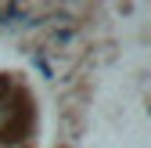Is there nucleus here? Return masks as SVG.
<instances>
[{"mask_svg": "<svg viewBox=\"0 0 151 148\" xmlns=\"http://www.w3.org/2000/svg\"><path fill=\"white\" fill-rule=\"evenodd\" d=\"M11 15H14V4H0V22H7Z\"/></svg>", "mask_w": 151, "mask_h": 148, "instance_id": "nucleus-2", "label": "nucleus"}, {"mask_svg": "<svg viewBox=\"0 0 151 148\" xmlns=\"http://www.w3.org/2000/svg\"><path fill=\"white\" fill-rule=\"evenodd\" d=\"M7 90H11V80H7V76H0V98H4Z\"/></svg>", "mask_w": 151, "mask_h": 148, "instance_id": "nucleus-3", "label": "nucleus"}, {"mask_svg": "<svg viewBox=\"0 0 151 148\" xmlns=\"http://www.w3.org/2000/svg\"><path fill=\"white\" fill-rule=\"evenodd\" d=\"M25 126H29V105H25V98H18V105H14V116L0 126V137H22L25 134Z\"/></svg>", "mask_w": 151, "mask_h": 148, "instance_id": "nucleus-1", "label": "nucleus"}]
</instances>
